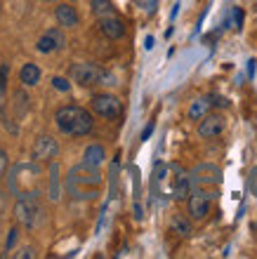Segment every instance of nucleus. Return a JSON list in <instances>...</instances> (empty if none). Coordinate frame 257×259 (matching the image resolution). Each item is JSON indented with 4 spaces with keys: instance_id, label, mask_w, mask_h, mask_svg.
<instances>
[{
    "instance_id": "obj_9",
    "label": "nucleus",
    "mask_w": 257,
    "mask_h": 259,
    "mask_svg": "<svg viewBox=\"0 0 257 259\" xmlns=\"http://www.w3.org/2000/svg\"><path fill=\"white\" fill-rule=\"evenodd\" d=\"M104 158H106V151H104L102 144H90L88 149H85V153H83V167L97 170L104 163Z\"/></svg>"
},
{
    "instance_id": "obj_14",
    "label": "nucleus",
    "mask_w": 257,
    "mask_h": 259,
    "mask_svg": "<svg viewBox=\"0 0 257 259\" xmlns=\"http://www.w3.org/2000/svg\"><path fill=\"white\" fill-rule=\"evenodd\" d=\"M38 52H43V55H50V52H54L57 50V42L52 40V35L50 33H45V35H41V40H38Z\"/></svg>"
},
{
    "instance_id": "obj_17",
    "label": "nucleus",
    "mask_w": 257,
    "mask_h": 259,
    "mask_svg": "<svg viewBox=\"0 0 257 259\" xmlns=\"http://www.w3.org/2000/svg\"><path fill=\"white\" fill-rule=\"evenodd\" d=\"M7 71H10V66H7V64H3V66H0V102H3L5 90H7Z\"/></svg>"
},
{
    "instance_id": "obj_1",
    "label": "nucleus",
    "mask_w": 257,
    "mask_h": 259,
    "mask_svg": "<svg viewBox=\"0 0 257 259\" xmlns=\"http://www.w3.org/2000/svg\"><path fill=\"white\" fill-rule=\"evenodd\" d=\"M71 78L74 82L83 85V88H92V85H116V75L99 68L97 64L81 62L71 66Z\"/></svg>"
},
{
    "instance_id": "obj_4",
    "label": "nucleus",
    "mask_w": 257,
    "mask_h": 259,
    "mask_svg": "<svg viewBox=\"0 0 257 259\" xmlns=\"http://www.w3.org/2000/svg\"><path fill=\"white\" fill-rule=\"evenodd\" d=\"M189 203H187V207H189V214L191 219H196V222H201V219H205L210 214V205H212V193L208 191H194L189 193Z\"/></svg>"
},
{
    "instance_id": "obj_12",
    "label": "nucleus",
    "mask_w": 257,
    "mask_h": 259,
    "mask_svg": "<svg viewBox=\"0 0 257 259\" xmlns=\"http://www.w3.org/2000/svg\"><path fill=\"white\" fill-rule=\"evenodd\" d=\"M170 229H172V233H177V236H191V233H194V229H191V222L187 217H182V214L172 217V222H170Z\"/></svg>"
},
{
    "instance_id": "obj_20",
    "label": "nucleus",
    "mask_w": 257,
    "mask_h": 259,
    "mask_svg": "<svg viewBox=\"0 0 257 259\" xmlns=\"http://www.w3.org/2000/svg\"><path fill=\"white\" fill-rule=\"evenodd\" d=\"M5 170H7V153L0 149V177L5 175Z\"/></svg>"
},
{
    "instance_id": "obj_11",
    "label": "nucleus",
    "mask_w": 257,
    "mask_h": 259,
    "mask_svg": "<svg viewBox=\"0 0 257 259\" xmlns=\"http://www.w3.org/2000/svg\"><path fill=\"white\" fill-rule=\"evenodd\" d=\"M210 106H212V102H210L208 97H201V99H196V102L189 106V118L191 120H201V118L205 116L210 111Z\"/></svg>"
},
{
    "instance_id": "obj_16",
    "label": "nucleus",
    "mask_w": 257,
    "mask_h": 259,
    "mask_svg": "<svg viewBox=\"0 0 257 259\" xmlns=\"http://www.w3.org/2000/svg\"><path fill=\"white\" fill-rule=\"evenodd\" d=\"M48 33H50V35H52V40H54V42H57V50H64V48H66V35L61 33L59 28H50Z\"/></svg>"
},
{
    "instance_id": "obj_15",
    "label": "nucleus",
    "mask_w": 257,
    "mask_h": 259,
    "mask_svg": "<svg viewBox=\"0 0 257 259\" xmlns=\"http://www.w3.org/2000/svg\"><path fill=\"white\" fill-rule=\"evenodd\" d=\"M90 5H92V12H95L97 17L111 14V0H90Z\"/></svg>"
},
{
    "instance_id": "obj_24",
    "label": "nucleus",
    "mask_w": 257,
    "mask_h": 259,
    "mask_svg": "<svg viewBox=\"0 0 257 259\" xmlns=\"http://www.w3.org/2000/svg\"><path fill=\"white\" fill-rule=\"evenodd\" d=\"M156 10V0H149V12H154Z\"/></svg>"
},
{
    "instance_id": "obj_7",
    "label": "nucleus",
    "mask_w": 257,
    "mask_h": 259,
    "mask_svg": "<svg viewBox=\"0 0 257 259\" xmlns=\"http://www.w3.org/2000/svg\"><path fill=\"white\" fill-rule=\"evenodd\" d=\"M224 130V118L217 116V113H205L201 118V125H198V135L203 137V139H210V137H217L219 132Z\"/></svg>"
},
{
    "instance_id": "obj_21",
    "label": "nucleus",
    "mask_w": 257,
    "mask_h": 259,
    "mask_svg": "<svg viewBox=\"0 0 257 259\" xmlns=\"http://www.w3.org/2000/svg\"><path fill=\"white\" fill-rule=\"evenodd\" d=\"M17 257H19V259H31V257H35V252H33V250H31V247H24V250H21V252L19 254H17Z\"/></svg>"
},
{
    "instance_id": "obj_3",
    "label": "nucleus",
    "mask_w": 257,
    "mask_h": 259,
    "mask_svg": "<svg viewBox=\"0 0 257 259\" xmlns=\"http://www.w3.org/2000/svg\"><path fill=\"white\" fill-rule=\"evenodd\" d=\"M90 104H92V111H95L99 118L114 120V118L121 116V99L114 95H95Z\"/></svg>"
},
{
    "instance_id": "obj_10",
    "label": "nucleus",
    "mask_w": 257,
    "mask_h": 259,
    "mask_svg": "<svg viewBox=\"0 0 257 259\" xmlns=\"http://www.w3.org/2000/svg\"><path fill=\"white\" fill-rule=\"evenodd\" d=\"M19 80L21 85H26V88H33L41 82V68L35 66V64H24L21 66V73H19Z\"/></svg>"
},
{
    "instance_id": "obj_13",
    "label": "nucleus",
    "mask_w": 257,
    "mask_h": 259,
    "mask_svg": "<svg viewBox=\"0 0 257 259\" xmlns=\"http://www.w3.org/2000/svg\"><path fill=\"white\" fill-rule=\"evenodd\" d=\"M189 177H187V175H177V182H175V198H179V200H182V198H187L189 196Z\"/></svg>"
},
{
    "instance_id": "obj_18",
    "label": "nucleus",
    "mask_w": 257,
    "mask_h": 259,
    "mask_svg": "<svg viewBox=\"0 0 257 259\" xmlns=\"http://www.w3.org/2000/svg\"><path fill=\"white\" fill-rule=\"evenodd\" d=\"M52 85H54V90H59V92H68V90H71V82H68L66 78H59V75L52 78Z\"/></svg>"
},
{
    "instance_id": "obj_22",
    "label": "nucleus",
    "mask_w": 257,
    "mask_h": 259,
    "mask_svg": "<svg viewBox=\"0 0 257 259\" xmlns=\"http://www.w3.org/2000/svg\"><path fill=\"white\" fill-rule=\"evenodd\" d=\"M151 132H154V123H149L146 127H144V132H142V139H149L151 137Z\"/></svg>"
},
{
    "instance_id": "obj_23",
    "label": "nucleus",
    "mask_w": 257,
    "mask_h": 259,
    "mask_svg": "<svg viewBox=\"0 0 257 259\" xmlns=\"http://www.w3.org/2000/svg\"><path fill=\"white\" fill-rule=\"evenodd\" d=\"M144 48H146V50H151V48H154V38H151V35H149V38H146V45H144Z\"/></svg>"
},
{
    "instance_id": "obj_19",
    "label": "nucleus",
    "mask_w": 257,
    "mask_h": 259,
    "mask_svg": "<svg viewBox=\"0 0 257 259\" xmlns=\"http://www.w3.org/2000/svg\"><path fill=\"white\" fill-rule=\"evenodd\" d=\"M17 233H19L17 229H10V233H7V243H5V250H7V252H10V250L14 247V243H17Z\"/></svg>"
},
{
    "instance_id": "obj_5",
    "label": "nucleus",
    "mask_w": 257,
    "mask_h": 259,
    "mask_svg": "<svg viewBox=\"0 0 257 259\" xmlns=\"http://www.w3.org/2000/svg\"><path fill=\"white\" fill-rule=\"evenodd\" d=\"M57 153H59V144H57V139H52L50 135H43V137L35 139V144H33V160L45 163V160L57 158Z\"/></svg>"
},
{
    "instance_id": "obj_6",
    "label": "nucleus",
    "mask_w": 257,
    "mask_h": 259,
    "mask_svg": "<svg viewBox=\"0 0 257 259\" xmlns=\"http://www.w3.org/2000/svg\"><path fill=\"white\" fill-rule=\"evenodd\" d=\"M99 31L111 40H118L125 35V24L114 14H106V17H99Z\"/></svg>"
},
{
    "instance_id": "obj_8",
    "label": "nucleus",
    "mask_w": 257,
    "mask_h": 259,
    "mask_svg": "<svg viewBox=\"0 0 257 259\" xmlns=\"http://www.w3.org/2000/svg\"><path fill=\"white\" fill-rule=\"evenodd\" d=\"M54 17L59 21V26H64V28H76L81 24V17L76 12V7L68 5V3H61V5L54 7Z\"/></svg>"
},
{
    "instance_id": "obj_2",
    "label": "nucleus",
    "mask_w": 257,
    "mask_h": 259,
    "mask_svg": "<svg viewBox=\"0 0 257 259\" xmlns=\"http://www.w3.org/2000/svg\"><path fill=\"white\" fill-rule=\"evenodd\" d=\"M14 214L24 226H35L38 222V214H41V205H38V198L35 193H24V196L17 200V207H14Z\"/></svg>"
}]
</instances>
